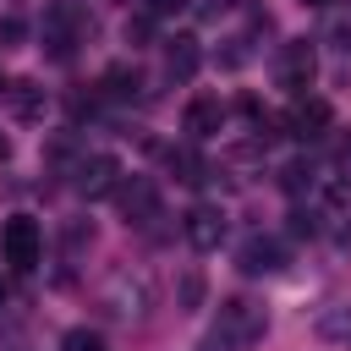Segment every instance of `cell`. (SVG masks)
<instances>
[{
	"label": "cell",
	"mask_w": 351,
	"mask_h": 351,
	"mask_svg": "<svg viewBox=\"0 0 351 351\" xmlns=\"http://www.w3.org/2000/svg\"><path fill=\"white\" fill-rule=\"evenodd\" d=\"M263 329H269L263 302H252V296H225L197 351H252V346L263 340Z\"/></svg>",
	"instance_id": "cell-1"
},
{
	"label": "cell",
	"mask_w": 351,
	"mask_h": 351,
	"mask_svg": "<svg viewBox=\"0 0 351 351\" xmlns=\"http://www.w3.org/2000/svg\"><path fill=\"white\" fill-rule=\"evenodd\" d=\"M148 302H154V280L143 274V269H132V263H121V269H110L104 274V285H99V307L110 313V318H143L148 313Z\"/></svg>",
	"instance_id": "cell-2"
},
{
	"label": "cell",
	"mask_w": 351,
	"mask_h": 351,
	"mask_svg": "<svg viewBox=\"0 0 351 351\" xmlns=\"http://www.w3.org/2000/svg\"><path fill=\"white\" fill-rule=\"evenodd\" d=\"M88 33H93V16H88L77 0H55V5L44 11V44H49L55 60H71V49H77Z\"/></svg>",
	"instance_id": "cell-3"
},
{
	"label": "cell",
	"mask_w": 351,
	"mask_h": 351,
	"mask_svg": "<svg viewBox=\"0 0 351 351\" xmlns=\"http://www.w3.org/2000/svg\"><path fill=\"white\" fill-rule=\"evenodd\" d=\"M0 252H5V263L11 269H38V258H44V225L33 219V214H11L5 225H0Z\"/></svg>",
	"instance_id": "cell-4"
},
{
	"label": "cell",
	"mask_w": 351,
	"mask_h": 351,
	"mask_svg": "<svg viewBox=\"0 0 351 351\" xmlns=\"http://www.w3.org/2000/svg\"><path fill=\"white\" fill-rule=\"evenodd\" d=\"M313 77H318V49H313V38H285L280 55H274V82L302 99V93L313 88Z\"/></svg>",
	"instance_id": "cell-5"
},
{
	"label": "cell",
	"mask_w": 351,
	"mask_h": 351,
	"mask_svg": "<svg viewBox=\"0 0 351 351\" xmlns=\"http://www.w3.org/2000/svg\"><path fill=\"white\" fill-rule=\"evenodd\" d=\"M126 176H121V159L115 154H82L77 165H71V186L93 203V197H115V186H121Z\"/></svg>",
	"instance_id": "cell-6"
},
{
	"label": "cell",
	"mask_w": 351,
	"mask_h": 351,
	"mask_svg": "<svg viewBox=\"0 0 351 351\" xmlns=\"http://www.w3.org/2000/svg\"><path fill=\"white\" fill-rule=\"evenodd\" d=\"M313 335H318L324 346H351V285H340V291H329V296L318 302Z\"/></svg>",
	"instance_id": "cell-7"
},
{
	"label": "cell",
	"mask_w": 351,
	"mask_h": 351,
	"mask_svg": "<svg viewBox=\"0 0 351 351\" xmlns=\"http://www.w3.org/2000/svg\"><path fill=\"white\" fill-rule=\"evenodd\" d=\"M115 203H121V219L126 225H154L159 219V186L148 176H126L115 186Z\"/></svg>",
	"instance_id": "cell-8"
},
{
	"label": "cell",
	"mask_w": 351,
	"mask_h": 351,
	"mask_svg": "<svg viewBox=\"0 0 351 351\" xmlns=\"http://www.w3.org/2000/svg\"><path fill=\"white\" fill-rule=\"evenodd\" d=\"M181 236H186V247L214 252V247L225 241V214H219L214 203H192V208L181 214Z\"/></svg>",
	"instance_id": "cell-9"
},
{
	"label": "cell",
	"mask_w": 351,
	"mask_h": 351,
	"mask_svg": "<svg viewBox=\"0 0 351 351\" xmlns=\"http://www.w3.org/2000/svg\"><path fill=\"white\" fill-rule=\"evenodd\" d=\"M236 269L241 274H280L285 269V241L280 236H247L236 247Z\"/></svg>",
	"instance_id": "cell-10"
},
{
	"label": "cell",
	"mask_w": 351,
	"mask_h": 351,
	"mask_svg": "<svg viewBox=\"0 0 351 351\" xmlns=\"http://www.w3.org/2000/svg\"><path fill=\"white\" fill-rule=\"evenodd\" d=\"M225 104L214 99V93H197L192 104H186V115H181V132L192 137V143H203V137H214V132H225Z\"/></svg>",
	"instance_id": "cell-11"
},
{
	"label": "cell",
	"mask_w": 351,
	"mask_h": 351,
	"mask_svg": "<svg viewBox=\"0 0 351 351\" xmlns=\"http://www.w3.org/2000/svg\"><path fill=\"white\" fill-rule=\"evenodd\" d=\"M318 225L340 241V247H351V181H340L329 197H324V208H318Z\"/></svg>",
	"instance_id": "cell-12"
},
{
	"label": "cell",
	"mask_w": 351,
	"mask_h": 351,
	"mask_svg": "<svg viewBox=\"0 0 351 351\" xmlns=\"http://www.w3.org/2000/svg\"><path fill=\"white\" fill-rule=\"evenodd\" d=\"M285 126H291V137H324L329 132V104L324 99H296L291 104V115H285Z\"/></svg>",
	"instance_id": "cell-13"
},
{
	"label": "cell",
	"mask_w": 351,
	"mask_h": 351,
	"mask_svg": "<svg viewBox=\"0 0 351 351\" xmlns=\"http://www.w3.org/2000/svg\"><path fill=\"white\" fill-rule=\"evenodd\" d=\"M197 38H165V77L170 82H192L197 77Z\"/></svg>",
	"instance_id": "cell-14"
},
{
	"label": "cell",
	"mask_w": 351,
	"mask_h": 351,
	"mask_svg": "<svg viewBox=\"0 0 351 351\" xmlns=\"http://www.w3.org/2000/svg\"><path fill=\"white\" fill-rule=\"evenodd\" d=\"M5 99H11L16 121H38V115H44V88H38L33 77H16V82L5 88Z\"/></svg>",
	"instance_id": "cell-15"
},
{
	"label": "cell",
	"mask_w": 351,
	"mask_h": 351,
	"mask_svg": "<svg viewBox=\"0 0 351 351\" xmlns=\"http://www.w3.org/2000/svg\"><path fill=\"white\" fill-rule=\"evenodd\" d=\"M165 165H170V176H176V181H186V186L208 181V165H203L192 148H170V154H165Z\"/></svg>",
	"instance_id": "cell-16"
},
{
	"label": "cell",
	"mask_w": 351,
	"mask_h": 351,
	"mask_svg": "<svg viewBox=\"0 0 351 351\" xmlns=\"http://www.w3.org/2000/svg\"><path fill=\"white\" fill-rule=\"evenodd\" d=\"M99 88H104L110 99H132V93L143 88V77H137V66H110V71L99 77Z\"/></svg>",
	"instance_id": "cell-17"
},
{
	"label": "cell",
	"mask_w": 351,
	"mask_h": 351,
	"mask_svg": "<svg viewBox=\"0 0 351 351\" xmlns=\"http://www.w3.org/2000/svg\"><path fill=\"white\" fill-rule=\"evenodd\" d=\"M60 351H110V340H104L99 329H88V324H71V329L60 335Z\"/></svg>",
	"instance_id": "cell-18"
},
{
	"label": "cell",
	"mask_w": 351,
	"mask_h": 351,
	"mask_svg": "<svg viewBox=\"0 0 351 351\" xmlns=\"http://www.w3.org/2000/svg\"><path fill=\"white\" fill-rule=\"evenodd\" d=\"M176 307L181 313H192V307H203V269L192 263L186 274H181V291H176Z\"/></svg>",
	"instance_id": "cell-19"
},
{
	"label": "cell",
	"mask_w": 351,
	"mask_h": 351,
	"mask_svg": "<svg viewBox=\"0 0 351 351\" xmlns=\"http://www.w3.org/2000/svg\"><path fill=\"white\" fill-rule=\"evenodd\" d=\"M285 192H313V165H285Z\"/></svg>",
	"instance_id": "cell-20"
},
{
	"label": "cell",
	"mask_w": 351,
	"mask_h": 351,
	"mask_svg": "<svg viewBox=\"0 0 351 351\" xmlns=\"http://www.w3.org/2000/svg\"><path fill=\"white\" fill-rule=\"evenodd\" d=\"M148 33H154V16L143 11V16H126V44H148Z\"/></svg>",
	"instance_id": "cell-21"
},
{
	"label": "cell",
	"mask_w": 351,
	"mask_h": 351,
	"mask_svg": "<svg viewBox=\"0 0 351 351\" xmlns=\"http://www.w3.org/2000/svg\"><path fill=\"white\" fill-rule=\"evenodd\" d=\"M318 230V208H296L291 214V236H313Z\"/></svg>",
	"instance_id": "cell-22"
},
{
	"label": "cell",
	"mask_w": 351,
	"mask_h": 351,
	"mask_svg": "<svg viewBox=\"0 0 351 351\" xmlns=\"http://www.w3.org/2000/svg\"><path fill=\"white\" fill-rule=\"evenodd\" d=\"M329 38H335L340 49H351V16H335V22H329Z\"/></svg>",
	"instance_id": "cell-23"
},
{
	"label": "cell",
	"mask_w": 351,
	"mask_h": 351,
	"mask_svg": "<svg viewBox=\"0 0 351 351\" xmlns=\"http://www.w3.org/2000/svg\"><path fill=\"white\" fill-rule=\"evenodd\" d=\"M181 5H186V0H143V11H148V16H176Z\"/></svg>",
	"instance_id": "cell-24"
},
{
	"label": "cell",
	"mask_w": 351,
	"mask_h": 351,
	"mask_svg": "<svg viewBox=\"0 0 351 351\" xmlns=\"http://www.w3.org/2000/svg\"><path fill=\"white\" fill-rule=\"evenodd\" d=\"M16 38H22V22L5 16V22H0V44H16Z\"/></svg>",
	"instance_id": "cell-25"
},
{
	"label": "cell",
	"mask_w": 351,
	"mask_h": 351,
	"mask_svg": "<svg viewBox=\"0 0 351 351\" xmlns=\"http://www.w3.org/2000/svg\"><path fill=\"white\" fill-rule=\"evenodd\" d=\"M5 159H11V137L0 132V165H5Z\"/></svg>",
	"instance_id": "cell-26"
},
{
	"label": "cell",
	"mask_w": 351,
	"mask_h": 351,
	"mask_svg": "<svg viewBox=\"0 0 351 351\" xmlns=\"http://www.w3.org/2000/svg\"><path fill=\"white\" fill-rule=\"evenodd\" d=\"M0 307H5V280H0Z\"/></svg>",
	"instance_id": "cell-27"
},
{
	"label": "cell",
	"mask_w": 351,
	"mask_h": 351,
	"mask_svg": "<svg viewBox=\"0 0 351 351\" xmlns=\"http://www.w3.org/2000/svg\"><path fill=\"white\" fill-rule=\"evenodd\" d=\"M302 5H329V0H302Z\"/></svg>",
	"instance_id": "cell-28"
},
{
	"label": "cell",
	"mask_w": 351,
	"mask_h": 351,
	"mask_svg": "<svg viewBox=\"0 0 351 351\" xmlns=\"http://www.w3.org/2000/svg\"><path fill=\"white\" fill-rule=\"evenodd\" d=\"M5 88H11V82H5V77H0V93H5Z\"/></svg>",
	"instance_id": "cell-29"
},
{
	"label": "cell",
	"mask_w": 351,
	"mask_h": 351,
	"mask_svg": "<svg viewBox=\"0 0 351 351\" xmlns=\"http://www.w3.org/2000/svg\"><path fill=\"white\" fill-rule=\"evenodd\" d=\"M219 5H236V0H219Z\"/></svg>",
	"instance_id": "cell-30"
}]
</instances>
